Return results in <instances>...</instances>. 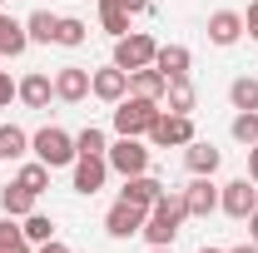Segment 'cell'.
Instances as JSON below:
<instances>
[{
    "instance_id": "1",
    "label": "cell",
    "mask_w": 258,
    "mask_h": 253,
    "mask_svg": "<svg viewBox=\"0 0 258 253\" xmlns=\"http://www.w3.org/2000/svg\"><path fill=\"white\" fill-rule=\"evenodd\" d=\"M164 114L159 99H144V95H124L114 104V134H129V139H149L154 119Z\"/></svg>"
},
{
    "instance_id": "2",
    "label": "cell",
    "mask_w": 258,
    "mask_h": 253,
    "mask_svg": "<svg viewBox=\"0 0 258 253\" xmlns=\"http://www.w3.org/2000/svg\"><path fill=\"white\" fill-rule=\"evenodd\" d=\"M30 149L40 164H50V169H70L75 159H80V149H75V134L60 124H45L40 134H30Z\"/></svg>"
},
{
    "instance_id": "3",
    "label": "cell",
    "mask_w": 258,
    "mask_h": 253,
    "mask_svg": "<svg viewBox=\"0 0 258 253\" xmlns=\"http://www.w3.org/2000/svg\"><path fill=\"white\" fill-rule=\"evenodd\" d=\"M154 55H159V40L149 30H129L114 40V65L124 70V75H134V70H144V65H154Z\"/></svg>"
},
{
    "instance_id": "4",
    "label": "cell",
    "mask_w": 258,
    "mask_h": 253,
    "mask_svg": "<svg viewBox=\"0 0 258 253\" xmlns=\"http://www.w3.org/2000/svg\"><path fill=\"white\" fill-rule=\"evenodd\" d=\"M149 154H154V149H149L144 139H129V134H119V139L104 149L109 169H114V174H124V179H129V174H149Z\"/></svg>"
},
{
    "instance_id": "5",
    "label": "cell",
    "mask_w": 258,
    "mask_h": 253,
    "mask_svg": "<svg viewBox=\"0 0 258 253\" xmlns=\"http://www.w3.org/2000/svg\"><path fill=\"white\" fill-rule=\"evenodd\" d=\"M189 139H199L194 134V114H169L164 109L154 119V129H149V144H159V149H184Z\"/></svg>"
},
{
    "instance_id": "6",
    "label": "cell",
    "mask_w": 258,
    "mask_h": 253,
    "mask_svg": "<svg viewBox=\"0 0 258 253\" xmlns=\"http://www.w3.org/2000/svg\"><path fill=\"white\" fill-rule=\"evenodd\" d=\"M70 169H75L70 189H75V194H85V199H95V194L104 189V179H109V159H104V154H80L75 164H70Z\"/></svg>"
},
{
    "instance_id": "7",
    "label": "cell",
    "mask_w": 258,
    "mask_h": 253,
    "mask_svg": "<svg viewBox=\"0 0 258 253\" xmlns=\"http://www.w3.org/2000/svg\"><path fill=\"white\" fill-rule=\"evenodd\" d=\"M219 209H224L228 219H248L258 209V184L243 174V179H228L224 189H219Z\"/></svg>"
},
{
    "instance_id": "8",
    "label": "cell",
    "mask_w": 258,
    "mask_h": 253,
    "mask_svg": "<svg viewBox=\"0 0 258 253\" xmlns=\"http://www.w3.org/2000/svg\"><path fill=\"white\" fill-rule=\"evenodd\" d=\"M184 194V209H189V219H209V214H219V184H214V174H194L189 189Z\"/></svg>"
},
{
    "instance_id": "9",
    "label": "cell",
    "mask_w": 258,
    "mask_h": 253,
    "mask_svg": "<svg viewBox=\"0 0 258 253\" xmlns=\"http://www.w3.org/2000/svg\"><path fill=\"white\" fill-rule=\"evenodd\" d=\"M144 219H149V209H139V204H124V199H119V204L104 214V233H109V238H134V233L144 228Z\"/></svg>"
},
{
    "instance_id": "10",
    "label": "cell",
    "mask_w": 258,
    "mask_h": 253,
    "mask_svg": "<svg viewBox=\"0 0 258 253\" xmlns=\"http://www.w3.org/2000/svg\"><path fill=\"white\" fill-rule=\"evenodd\" d=\"M90 95L104 99V104H119L129 95V75L119 65H104V70H90Z\"/></svg>"
},
{
    "instance_id": "11",
    "label": "cell",
    "mask_w": 258,
    "mask_h": 253,
    "mask_svg": "<svg viewBox=\"0 0 258 253\" xmlns=\"http://www.w3.org/2000/svg\"><path fill=\"white\" fill-rule=\"evenodd\" d=\"M15 99H20L25 109H50V99H55V80H50L45 70H30V75L20 80V90H15Z\"/></svg>"
},
{
    "instance_id": "12",
    "label": "cell",
    "mask_w": 258,
    "mask_h": 253,
    "mask_svg": "<svg viewBox=\"0 0 258 253\" xmlns=\"http://www.w3.org/2000/svg\"><path fill=\"white\" fill-rule=\"evenodd\" d=\"M55 99H64V104H80V99H90V70H80V65H64V70H55Z\"/></svg>"
},
{
    "instance_id": "13",
    "label": "cell",
    "mask_w": 258,
    "mask_h": 253,
    "mask_svg": "<svg viewBox=\"0 0 258 253\" xmlns=\"http://www.w3.org/2000/svg\"><path fill=\"white\" fill-rule=\"evenodd\" d=\"M238 40H243V15H238V10H214V15H209V45L228 50V45H238Z\"/></svg>"
},
{
    "instance_id": "14",
    "label": "cell",
    "mask_w": 258,
    "mask_h": 253,
    "mask_svg": "<svg viewBox=\"0 0 258 253\" xmlns=\"http://www.w3.org/2000/svg\"><path fill=\"white\" fill-rule=\"evenodd\" d=\"M159 194H164V184L154 179V174H129L124 189H119V199H124V204H139V209H154Z\"/></svg>"
},
{
    "instance_id": "15",
    "label": "cell",
    "mask_w": 258,
    "mask_h": 253,
    "mask_svg": "<svg viewBox=\"0 0 258 253\" xmlns=\"http://www.w3.org/2000/svg\"><path fill=\"white\" fill-rule=\"evenodd\" d=\"M164 109H169V114H194V109H199V90H194L189 75L169 80V90H164Z\"/></svg>"
},
{
    "instance_id": "16",
    "label": "cell",
    "mask_w": 258,
    "mask_h": 253,
    "mask_svg": "<svg viewBox=\"0 0 258 253\" xmlns=\"http://www.w3.org/2000/svg\"><path fill=\"white\" fill-rule=\"evenodd\" d=\"M184 164H189V174H219L224 154H219L209 139H189V144H184Z\"/></svg>"
},
{
    "instance_id": "17",
    "label": "cell",
    "mask_w": 258,
    "mask_h": 253,
    "mask_svg": "<svg viewBox=\"0 0 258 253\" xmlns=\"http://www.w3.org/2000/svg\"><path fill=\"white\" fill-rule=\"evenodd\" d=\"M154 70H159L164 80H179V75H189V70H194L189 45H159V55H154Z\"/></svg>"
},
{
    "instance_id": "18",
    "label": "cell",
    "mask_w": 258,
    "mask_h": 253,
    "mask_svg": "<svg viewBox=\"0 0 258 253\" xmlns=\"http://www.w3.org/2000/svg\"><path fill=\"white\" fill-rule=\"evenodd\" d=\"M164 90H169V80H164L154 65H144V70L129 75V95H144V99H159L164 104Z\"/></svg>"
},
{
    "instance_id": "19",
    "label": "cell",
    "mask_w": 258,
    "mask_h": 253,
    "mask_svg": "<svg viewBox=\"0 0 258 253\" xmlns=\"http://www.w3.org/2000/svg\"><path fill=\"white\" fill-rule=\"evenodd\" d=\"M35 199H40V194H30L20 179H15V184L0 189V209H5L10 219H25V214H35Z\"/></svg>"
},
{
    "instance_id": "20",
    "label": "cell",
    "mask_w": 258,
    "mask_h": 253,
    "mask_svg": "<svg viewBox=\"0 0 258 253\" xmlns=\"http://www.w3.org/2000/svg\"><path fill=\"white\" fill-rule=\"evenodd\" d=\"M55 25H60V15H50V10H30V15H25V35H30V45H55Z\"/></svg>"
},
{
    "instance_id": "21",
    "label": "cell",
    "mask_w": 258,
    "mask_h": 253,
    "mask_svg": "<svg viewBox=\"0 0 258 253\" xmlns=\"http://www.w3.org/2000/svg\"><path fill=\"white\" fill-rule=\"evenodd\" d=\"M90 40V25L80 20V15H60V25H55V45H64V50H80Z\"/></svg>"
},
{
    "instance_id": "22",
    "label": "cell",
    "mask_w": 258,
    "mask_h": 253,
    "mask_svg": "<svg viewBox=\"0 0 258 253\" xmlns=\"http://www.w3.org/2000/svg\"><path fill=\"white\" fill-rule=\"evenodd\" d=\"M30 154V134L20 124H0V159H25Z\"/></svg>"
},
{
    "instance_id": "23",
    "label": "cell",
    "mask_w": 258,
    "mask_h": 253,
    "mask_svg": "<svg viewBox=\"0 0 258 253\" xmlns=\"http://www.w3.org/2000/svg\"><path fill=\"white\" fill-rule=\"evenodd\" d=\"M30 248H35V243L25 238V228L5 214V219H0V253H30Z\"/></svg>"
},
{
    "instance_id": "24",
    "label": "cell",
    "mask_w": 258,
    "mask_h": 253,
    "mask_svg": "<svg viewBox=\"0 0 258 253\" xmlns=\"http://www.w3.org/2000/svg\"><path fill=\"white\" fill-rule=\"evenodd\" d=\"M228 104H233V109H258V80L253 75H238V80L228 85Z\"/></svg>"
},
{
    "instance_id": "25",
    "label": "cell",
    "mask_w": 258,
    "mask_h": 253,
    "mask_svg": "<svg viewBox=\"0 0 258 253\" xmlns=\"http://www.w3.org/2000/svg\"><path fill=\"white\" fill-rule=\"evenodd\" d=\"M50 174H55L50 164H40V159H30V164H20V174H15V179H20V184H25L30 194H45V189H50Z\"/></svg>"
},
{
    "instance_id": "26",
    "label": "cell",
    "mask_w": 258,
    "mask_h": 253,
    "mask_svg": "<svg viewBox=\"0 0 258 253\" xmlns=\"http://www.w3.org/2000/svg\"><path fill=\"white\" fill-rule=\"evenodd\" d=\"M20 228H25V238H30V243H50V238H55V219H50V214H40V209L25 214Z\"/></svg>"
},
{
    "instance_id": "27",
    "label": "cell",
    "mask_w": 258,
    "mask_h": 253,
    "mask_svg": "<svg viewBox=\"0 0 258 253\" xmlns=\"http://www.w3.org/2000/svg\"><path fill=\"white\" fill-rule=\"evenodd\" d=\"M129 20H134V15H129L124 5H99V25H104V35H114V40L129 35Z\"/></svg>"
},
{
    "instance_id": "28",
    "label": "cell",
    "mask_w": 258,
    "mask_h": 253,
    "mask_svg": "<svg viewBox=\"0 0 258 253\" xmlns=\"http://www.w3.org/2000/svg\"><path fill=\"white\" fill-rule=\"evenodd\" d=\"M228 129H233V139H238L243 149H248V144H258V109H238Z\"/></svg>"
},
{
    "instance_id": "29",
    "label": "cell",
    "mask_w": 258,
    "mask_h": 253,
    "mask_svg": "<svg viewBox=\"0 0 258 253\" xmlns=\"http://www.w3.org/2000/svg\"><path fill=\"white\" fill-rule=\"evenodd\" d=\"M25 50H30V35H25V20H15L10 30L0 35V55H10V60H15V55H25Z\"/></svg>"
},
{
    "instance_id": "30",
    "label": "cell",
    "mask_w": 258,
    "mask_h": 253,
    "mask_svg": "<svg viewBox=\"0 0 258 253\" xmlns=\"http://www.w3.org/2000/svg\"><path fill=\"white\" fill-rule=\"evenodd\" d=\"M75 149H80V154H104V149H109V139H104V129H80V134H75Z\"/></svg>"
},
{
    "instance_id": "31",
    "label": "cell",
    "mask_w": 258,
    "mask_h": 253,
    "mask_svg": "<svg viewBox=\"0 0 258 253\" xmlns=\"http://www.w3.org/2000/svg\"><path fill=\"white\" fill-rule=\"evenodd\" d=\"M15 90H20V80H10V75L0 70V109H5V104L15 99Z\"/></svg>"
},
{
    "instance_id": "32",
    "label": "cell",
    "mask_w": 258,
    "mask_h": 253,
    "mask_svg": "<svg viewBox=\"0 0 258 253\" xmlns=\"http://www.w3.org/2000/svg\"><path fill=\"white\" fill-rule=\"evenodd\" d=\"M243 35H248V40H258V0L248 5V15H243Z\"/></svg>"
},
{
    "instance_id": "33",
    "label": "cell",
    "mask_w": 258,
    "mask_h": 253,
    "mask_svg": "<svg viewBox=\"0 0 258 253\" xmlns=\"http://www.w3.org/2000/svg\"><path fill=\"white\" fill-rule=\"evenodd\" d=\"M35 253H70V248H64L60 238H50V243H35Z\"/></svg>"
},
{
    "instance_id": "34",
    "label": "cell",
    "mask_w": 258,
    "mask_h": 253,
    "mask_svg": "<svg viewBox=\"0 0 258 253\" xmlns=\"http://www.w3.org/2000/svg\"><path fill=\"white\" fill-rule=\"evenodd\" d=\"M248 179L258 184V144H248Z\"/></svg>"
},
{
    "instance_id": "35",
    "label": "cell",
    "mask_w": 258,
    "mask_h": 253,
    "mask_svg": "<svg viewBox=\"0 0 258 253\" xmlns=\"http://www.w3.org/2000/svg\"><path fill=\"white\" fill-rule=\"evenodd\" d=\"M248 238H253V243H258V209H253V214H248Z\"/></svg>"
},
{
    "instance_id": "36",
    "label": "cell",
    "mask_w": 258,
    "mask_h": 253,
    "mask_svg": "<svg viewBox=\"0 0 258 253\" xmlns=\"http://www.w3.org/2000/svg\"><path fill=\"white\" fill-rule=\"evenodd\" d=\"M228 253H258V243L248 238V243H238V248H228Z\"/></svg>"
},
{
    "instance_id": "37",
    "label": "cell",
    "mask_w": 258,
    "mask_h": 253,
    "mask_svg": "<svg viewBox=\"0 0 258 253\" xmlns=\"http://www.w3.org/2000/svg\"><path fill=\"white\" fill-rule=\"evenodd\" d=\"M10 25H15V20H10V15H5V10H0V35L10 30Z\"/></svg>"
},
{
    "instance_id": "38",
    "label": "cell",
    "mask_w": 258,
    "mask_h": 253,
    "mask_svg": "<svg viewBox=\"0 0 258 253\" xmlns=\"http://www.w3.org/2000/svg\"><path fill=\"white\" fill-rule=\"evenodd\" d=\"M199 253H228V248H199Z\"/></svg>"
},
{
    "instance_id": "39",
    "label": "cell",
    "mask_w": 258,
    "mask_h": 253,
    "mask_svg": "<svg viewBox=\"0 0 258 253\" xmlns=\"http://www.w3.org/2000/svg\"><path fill=\"white\" fill-rule=\"evenodd\" d=\"M99 5H124V0H99Z\"/></svg>"
},
{
    "instance_id": "40",
    "label": "cell",
    "mask_w": 258,
    "mask_h": 253,
    "mask_svg": "<svg viewBox=\"0 0 258 253\" xmlns=\"http://www.w3.org/2000/svg\"><path fill=\"white\" fill-rule=\"evenodd\" d=\"M149 253H174V248H149Z\"/></svg>"
},
{
    "instance_id": "41",
    "label": "cell",
    "mask_w": 258,
    "mask_h": 253,
    "mask_svg": "<svg viewBox=\"0 0 258 253\" xmlns=\"http://www.w3.org/2000/svg\"><path fill=\"white\" fill-rule=\"evenodd\" d=\"M0 5H5V0H0Z\"/></svg>"
}]
</instances>
